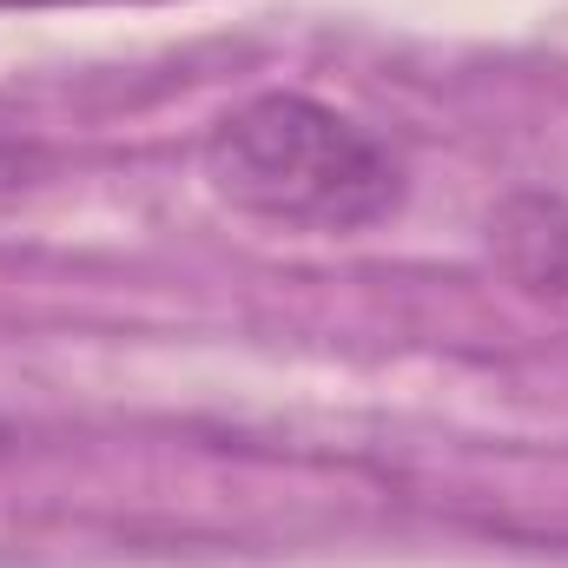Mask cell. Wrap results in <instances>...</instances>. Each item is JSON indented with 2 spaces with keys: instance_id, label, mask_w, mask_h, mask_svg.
<instances>
[{
  "instance_id": "6da1fadb",
  "label": "cell",
  "mask_w": 568,
  "mask_h": 568,
  "mask_svg": "<svg viewBox=\"0 0 568 568\" xmlns=\"http://www.w3.org/2000/svg\"><path fill=\"white\" fill-rule=\"evenodd\" d=\"M212 192L284 232H364L397 212V152L311 93H258L212 120L199 145Z\"/></svg>"
},
{
  "instance_id": "7a4b0ae2",
  "label": "cell",
  "mask_w": 568,
  "mask_h": 568,
  "mask_svg": "<svg viewBox=\"0 0 568 568\" xmlns=\"http://www.w3.org/2000/svg\"><path fill=\"white\" fill-rule=\"evenodd\" d=\"M489 252L523 291L568 297V205L549 192H523L489 219Z\"/></svg>"
}]
</instances>
